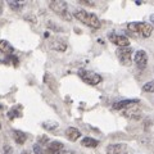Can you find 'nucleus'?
Returning a JSON list of instances; mask_svg holds the SVG:
<instances>
[{
  "label": "nucleus",
  "instance_id": "nucleus-17",
  "mask_svg": "<svg viewBox=\"0 0 154 154\" xmlns=\"http://www.w3.org/2000/svg\"><path fill=\"white\" fill-rule=\"evenodd\" d=\"M81 145L85 148H96L99 145V140L93 137H84L82 141H81Z\"/></svg>",
  "mask_w": 154,
  "mask_h": 154
},
{
  "label": "nucleus",
  "instance_id": "nucleus-20",
  "mask_svg": "<svg viewBox=\"0 0 154 154\" xmlns=\"http://www.w3.org/2000/svg\"><path fill=\"white\" fill-rule=\"evenodd\" d=\"M143 90L145 91V93H154V80L148 81L146 84H144Z\"/></svg>",
  "mask_w": 154,
  "mask_h": 154
},
{
  "label": "nucleus",
  "instance_id": "nucleus-2",
  "mask_svg": "<svg viewBox=\"0 0 154 154\" xmlns=\"http://www.w3.org/2000/svg\"><path fill=\"white\" fill-rule=\"evenodd\" d=\"M128 32H132V35H140L143 37H149L153 32V27L149 23L144 22H130L127 25Z\"/></svg>",
  "mask_w": 154,
  "mask_h": 154
},
{
  "label": "nucleus",
  "instance_id": "nucleus-1",
  "mask_svg": "<svg viewBox=\"0 0 154 154\" xmlns=\"http://www.w3.org/2000/svg\"><path fill=\"white\" fill-rule=\"evenodd\" d=\"M73 16H75L76 19H79L80 22H82L84 25L89 26L91 28L98 30V28L102 27V22H100V19L96 17L94 13L86 12V11H84V9H77V11L73 12Z\"/></svg>",
  "mask_w": 154,
  "mask_h": 154
},
{
  "label": "nucleus",
  "instance_id": "nucleus-6",
  "mask_svg": "<svg viewBox=\"0 0 154 154\" xmlns=\"http://www.w3.org/2000/svg\"><path fill=\"white\" fill-rule=\"evenodd\" d=\"M108 38H109L110 42L118 45V48H127L130 45L128 37L125 36V35H118V33H116V32H109L108 33Z\"/></svg>",
  "mask_w": 154,
  "mask_h": 154
},
{
  "label": "nucleus",
  "instance_id": "nucleus-12",
  "mask_svg": "<svg viewBox=\"0 0 154 154\" xmlns=\"http://www.w3.org/2000/svg\"><path fill=\"white\" fill-rule=\"evenodd\" d=\"M50 46L54 50H57V51H66V49H67V42H66V40H63V38L55 37V38H53V40H51Z\"/></svg>",
  "mask_w": 154,
  "mask_h": 154
},
{
  "label": "nucleus",
  "instance_id": "nucleus-9",
  "mask_svg": "<svg viewBox=\"0 0 154 154\" xmlns=\"http://www.w3.org/2000/svg\"><path fill=\"white\" fill-rule=\"evenodd\" d=\"M127 145L126 144H122V143H118V144H110V145L107 146L105 149V153L107 154H122L126 150Z\"/></svg>",
  "mask_w": 154,
  "mask_h": 154
},
{
  "label": "nucleus",
  "instance_id": "nucleus-26",
  "mask_svg": "<svg viewBox=\"0 0 154 154\" xmlns=\"http://www.w3.org/2000/svg\"><path fill=\"white\" fill-rule=\"evenodd\" d=\"M80 4H84V5H88V7H94V3L89 2V0H80Z\"/></svg>",
  "mask_w": 154,
  "mask_h": 154
},
{
  "label": "nucleus",
  "instance_id": "nucleus-29",
  "mask_svg": "<svg viewBox=\"0 0 154 154\" xmlns=\"http://www.w3.org/2000/svg\"><path fill=\"white\" fill-rule=\"evenodd\" d=\"M21 154H31V152H28V150H23Z\"/></svg>",
  "mask_w": 154,
  "mask_h": 154
},
{
  "label": "nucleus",
  "instance_id": "nucleus-15",
  "mask_svg": "<svg viewBox=\"0 0 154 154\" xmlns=\"http://www.w3.org/2000/svg\"><path fill=\"white\" fill-rule=\"evenodd\" d=\"M12 136L14 139V141H16L18 145H22V144H25L26 140H27V135L23 132V131H19V130H14L12 132Z\"/></svg>",
  "mask_w": 154,
  "mask_h": 154
},
{
  "label": "nucleus",
  "instance_id": "nucleus-31",
  "mask_svg": "<svg viewBox=\"0 0 154 154\" xmlns=\"http://www.w3.org/2000/svg\"><path fill=\"white\" fill-rule=\"evenodd\" d=\"M0 127H2V126H0Z\"/></svg>",
  "mask_w": 154,
  "mask_h": 154
},
{
  "label": "nucleus",
  "instance_id": "nucleus-22",
  "mask_svg": "<svg viewBox=\"0 0 154 154\" xmlns=\"http://www.w3.org/2000/svg\"><path fill=\"white\" fill-rule=\"evenodd\" d=\"M44 149L41 148V145H38V144H35L33 145V154H44Z\"/></svg>",
  "mask_w": 154,
  "mask_h": 154
},
{
  "label": "nucleus",
  "instance_id": "nucleus-25",
  "mask_svg": "<svg viewBox=\"0 0 154 154\" xmlns=\"http://www.w3.org/2000/svg\"><path fill=\"white\" fill-rule=\"evenodd\" d=\"M59 154H77V152L75 150H72V149H63Z\"/></svg>",
  "mask_w": 154,
  "mask_h": 154
},
{
  "label": "nucleus",
  "instance_id": "nucleus-8",
  "mask_svg": "<svg viewBox=\"0 0 154 154\" xmlns=\"http://www.w3.org/2000/svg\"><path fill=\"white\" fill-rule=\"evenodd\" d=\"M64 149V145L60 141H51L46 144L45 153L46 154H59Z\"/></svg>",
  "mask_w": 154,
  "mask_h": 154
},
{
  "label": "nucleus",
  "instance_id": "nucleus-7",
  "mask_svg": "<svg viewBox=\"0 0 154 154\" xmlns=\"http://www.w3.org/2000/svg\"><path fill=\"white\" fill-rule=\"evenodd\" d=\"M134 60H135V64L139 69H145L146 66H148V54L145 50H137L135 51V55H134Z\"/></svg>",
  "mask_w": 154,
  "mask_h": 154
},
{
  "label": "nucleus",
  "instance_id": "nucleus-19",
  "mask_svg": "<svg viewBox=\"0 0 154 154\" xmlns=\"http://www.w3.org/2000/svg\"><path fill=\"white\" fill-rule=\"evenodd\" d=\"M42 127L45 130H48V131H54V130H57L59 127V125H58V122H55V121H45L42 123Z\"/></svg>",
  "mask_w": 154,
  "mask_h": 154
},
{
  "label": "nucleus",
  "instance_id": "nucleus-24",
  "mask_svg": "<svg viewBox=\"0 0 154 154\" xmlns=\"http://www.w3.org/2000/svg\"><path fill=\"white\" fill-rule=\"evenodd\" d=\"M3 154H13V148L11 145H5V146H4Z\"/></svg>",
  "mask_w": 154,
  "mask_h": 154
},
{
  "label": "nucleus",
  "instance_id": "nucleus-16",
  "mask_svg": "<svg viewBox=\"0 0 154 154\" xmlns=\"http://www.w3.org/2000/svg\"><path fill=\"white\" fill-rule=\"evenodd\" d=\"M0 51L5 55H13V51H14V48L9 44L7 40H0Z\"/></svg>",
  "mask_w": 154,
  "mask_h": 154
},
{
  "label": "nucleus",
  "instance_id": "nucleus-5",
  "mask_svg": "<svg viewBox=\"0 0 154 154\" xmlns=\"http://www.w3.org/2000/svg\"><path fill=\"white\" fill-rule=\"evenodd\" d=\"M132 54H134V50L130 46L117 48V50H116V55H117L118 60L121 62L122 66H130L132 63Z\"/></svg>",
  "mask_w": 154,
  "mask_h": 154
},
{
  "label": "nucleus",
  "instance_id": "nucleus-11",
  "mask_svg": "<svg viewBox=\"0 0 154 154\" xmlns=\"http://www.w3.org/2000/svg\"><path fill=\"white\" fill-rule=\"evenodd\" d=\"M123 114L128 118H135V119L141 117V112H140V109H139L137 104H134V105H131V107L126 108L123 110Z\"/></svg>",
  "mask_w": 154,
  "mask_h": 154
},
{
  "label": "nucleus",
  "instance_id": "nucleus-13",
  "mask_svg": "<svg viewBox=\"0 0 154 154\" xmlns=\"http://www.w3.org/2000/svg\"><path fill=\"white\" fill-rule=\"evenodd\" d=\"M66 137L68 139L69 141H76L81 137V132H80V130H77L76 127H68L66 130Z\"/></svg>",
  "mask_w": 154,
  "mask_h": 154
},
{
  "label": "nucleus",
  "instance_id": "nucleus-3",
  "mask_svg": "<svg viewBox=\"0 0 154 154\" xmlns=\"http://www.w3.org/2000/svg\"><path fill=\"white\" fill-rule=\"evenodd\" d=\"M49 8L57 14V16H59L60 18L66 19V21H71L72 19L71 13L68 12V5H67V3L59 2V0H54V2L49 3Z\"/></svg>",
  "mask_w": 154,
  "mask_h": 154
},
{
  "label": "nucleus",
  "instance_id": "nucleus-21",
  "mask_svg": "<svg viewBox=\"0 0 154 154\" xmlns=\"http://www.w3.org/2000/svg\"><path fill=\"white\" fill-rule=\"evenodd\" d=\"M8 5L11 7L14 12H19L22 9V4L19 2H8Z\"/></svg>",
  "mask_w": 154,
  "mask_h": 154
},
{
  "label": "nucleus",
  "instance_id": "nucleus-14",
  "mask_svg": "<svg viewBox=\"0 0 154 154\" xmlns=\"http://www.w3.org/2000/svg\"><path fill=\"white\" fill-rule=\"evenodd\" d=\"M44 82L48 85V88H49L51 91H54V93H57V91H58L57 80L50 73H45V76H44Z\"/></svg>",
  "mask_w": 154,
  "mask_h": 154
},
{
  "label": "nucleus",
  "instance_id": "nucleus-10",
  "mask_svg": "<svg viewBox=\"0 0 154 154\" xmlns=\"http://www.w3.org/2000/svg\"><path fill=\"white\" fill-rule=\"evenodd\" d=\"M140 100L139 99H125V100H121V102H117L113 104V109L116 110H119V109H126L128 107H131L134 104H139Z\"/></svg>",
  "mask_w": 154,
  "mask_h": 154
},
{
  "label": "nucleus",
  "instance_id": "nucleus-4",
  "mask_svg": "<svg viewBox=\"0 0 154 154\" xmlns=\"http://www.w3.org/2000/svg\"><path fill=\"white\" fill-rule=\"evenodd\" d=\"M79 76L80 79L86 82L88 85H91V86H95L102 82L103 77L100 76L99 73H96V72H93V71H88V69H80L79 71Z\"/></svg>",
  "mask_w": 154,
  "mask_h": 154
},
{
  "label": "nucleus",
  "instance_id": "nucleus-30",
  "mask_svg": "<svg viewBox=\"0 0 154 154\" xmlns=\"http://www.w3.org/2000/svg\"><path fill=\"white\" fill-rule=\"evenodd\" d=\"M123 154H126V153H123Z\"/></svg>",
  "mask_w": 154,
  "mask_h": 154
},
{
  "label": "nucleus",
  "instance_id": "nucleus-18",
  "mask_svg": "<svg viewBox=\"0 0 154 154\" xmlns=\"http://www.w3.org/2000/svg\"><path fill=\"white\" fill-rule=\"evenodd\" d=\"M21 116H22V107H21V105H17V107L12 108L8 112L9 119H14V118H17V117H21Z\"/></svg>",
  "mask_w": 154,
  "mask_h": 154
},
{
  "label": "nucleus",
  "instance_id": "nucleus-28",
  "mask_svg": "<svg viewBox=\"0 0 154 154\" xmlns=\"http://www.w3.org/2000/svg\"><path fill=\"white\" fill-rule=\"evenodd\" d=\"M3 8H4V4L0 2V13H3Z\"/></svg>",
  "mask_w": 154,
  "mask_h": 154
},
{
  "label": "nucleus",
  "instance_id": "nucleus-27",
  "mask_svg": "<svg viewBox=\"0 0 154 154\" xmlns=\"http://www.w3.org/2000/svg\"><path fill=\"white\" fill-rule=\"evenodd\" d=\"M149 18H150V22L154 25V14H150V17H149Z\"/></svg>",
  "mask_w": 154,
  "mask_h": 154
},
{
  "label": "nucleus",
  "instance_id": "nucleus-23",
  "mask_svg": "<svg viewBox=\"0 0 154 154\" xmlns=\"http://www.w3.org/2000/svg\"><path fill=\"white\" fill-rule=\"evenodd\" d=\"M49 143V137L48 136H40L38 137V145H46V144Z\"/></svg>",
  "mask_w": 154,
  "mask_h": 154
}]
</instances>
